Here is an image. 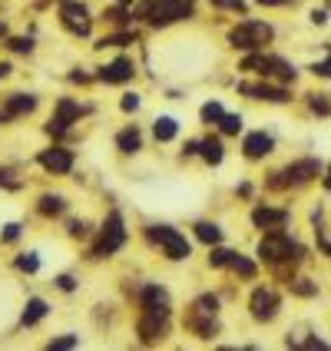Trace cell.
<instances>
[{
  "label": "cell",
  "instance_id": "40",
  "mask_svg": "<svg viewBox=\"0 0 331 351\" xmlns=\"http://www.w3.org/2000/svg\"><path fill=\"white\" fill-rule=\"evenodd\" d=\"M258 7H292L295 0H255Z\"/></svg>",
  "mask_w": 331,
  "mask_h": 351
},
{
  "label": "cell",
  "instance_id": "6",
  "mask_svg": "<svg viewBox=\"0 0 331 351\" xmlns=\"http://www.w3.org/2000/svg\"><path fill=\"white\" fill-rule=\"evenodd\" d=\"M57 20H60V27H63L66 34H73V37H90L93 20L97 17H93V10H90L86 0H60Z\"/></svg>",
  "mask_w": 331,
  "mask_h": 351
},
{
  "label": "cell",
  "instance_id": "16",
  "mask_svg": "<svg viewBox=\"0 0 331 351\" xmlns=\"http://www.w3.org/2000/svg\"><path fill=\"white\" fill-rule=\"evenodd\" d=\"M272 149H275V139L269 136L265 130L249 133V136L242 139V156H245V159H265Z\"/></svg>",
  "mask_w": 331,
  "mask_h": 351
},
{
  "label": "cell",
  "instance_id": "35",
  "mask_svg": "<svg viewBox=\"0 0 331 351\" xmlns=\"http://www.w3.org/2000/svg\"><path fill=\"white\" fill-rule=\"evenodd\" d=\"M225 262H229V249H212L209 265H212V269H225Z\"/></svg>",
  "mask_w": 331,
  "mask_h": 351
},
{
  "label": "cell",
  "instance_id": "3",
  "mask_svg": "<svg viewBox=\"0 0 331 351\" xmlns=\"http://www.w3.org/2000/svg\"><path fill=\"white\" fill-rule=\"evenodd\" d=\"M275 37V27L265 23V20H238L232 30H229V47L232 50H242V53H255V50H265Z\"/></svg>",
  "mask_w": 331,
  "mask_h": 351
},
{
  "label": "cell",
  "instance_id": "45",
  "mask_svg": "<svg viewBox=\"0 0 331 351\" xmlns=\"http://www.w3.org/2000/svg\"><path fill=\"white\" fill-rule=\"evenodd\" d=\"M328 3H331V0H328Z\"/></svg>",
  "mask_w": 331,
  "mask_h": 351
},
{
  "label": "cell",
  "instance_id": "42",
  "mask_svg": "<svg viewBox=\"0 0 331 351\" xmlns=\"http://www.w3.org/2000/svg\"><path fill=\"white\" fill-rule=\"evenodd\" d=\"M321 186H325V189L331 193V166H328V173H325V179H321Z\"/></svg>",
  "mask_w": 331,
  "mask_h": 351
},
{
  "label": "cell",
  "instance_id": "7",
  "mask_svg": "<svg viewBox=\"0 0 331 351\" xmlns=\"http://www.w3.org/2000/svg\"><path fill=\"white\" fill-rule=\"evenodd\" d=\"M146 235H149V242L159 245V249L166 252V258H173V262H182V258H189V255H193L189 239L179 232V229H173V226H149Z\"/></svg>",
  "mask_w": 331,
  "mask_h": 351
},
{
  "label": "cell",
  "instance_id": "9",
  "mask_svg": "<svg viewBox=\"0 0 331 351\" xmlns=\"http://www.w3.org/2000/svg\"><path fill=\"white\" fill-rule=\"evenodd\" d=\"M79 117H83V106H79L77 99H70V97L57 99L53 117H50V123H47V133H50V136H63L73 123H79Z\"/></svg>",
  "mask_w": 331,
  "mask_h": 351
},
{
  "label": "cell",
  "instance_id": "11",
  "mask_svg": "<svg viewBox=\"0 0 331 351\" xmlns=\"http://www.w3.org/2000/svg\"><path fill=\"white\" fill-rule=\"evenodd\" d=\"M136 332L143 338V345H156L166 338L169 332V315H156V312H143L136 322Z\"/></svg>",
  "mask_w": 331,
  "mask_h": 351
},
{
  "label": "cell",
  "instance_id": "37",
  "mask_svg": "<svg viewBox=\"0 0 331 351\" xmlns=\"http://www.w3.org/2000/svg\"><path fill=\"white\" fill-rule=\"evenodd\" d=\"M10 169H0V186H7V189H20V179H10Z\"/></svg>",
  "mask_w": 331,
  "mask_h": 351
},
{
  "label": "cell",
  "instance_id": "24",
  "mask_svg": "<svg viewBox=\"0 0 331 351\" xmlns=\"http://www.w3.org/2000/svg\"><path fill=\"white\" fill-rule=\"evenodd\" d=\"M225 269H232V272H238L242 278H255V262H249L245 255H238V252H229V262H225Z\"/></svg>",
  "mask_w": 331,
  "mask_h": 351
},
{
  "label": "cell",
  "instance_id": "20",
  "mask_svg": "<svg viewBox=\"0 0 331 351\" xmlns=\"http://www.w3.org/2000/svg\"><path fill=\"white\" fill-rule=\"evenodd\" d=\"M199 156L206 159L209 166H219V162L225 159V146H222V139H219V136L199 139Z\"/></svg>",
  "mask_w": 331,
  "mask_h": 351
},
{
  "label": "cell",
  "instance_id": "29",
  "mask_svg": "<svg viewBox=\"0 0 331 351\" xmlns=\"http://www.w3.org/2000/svg\"><path fill=\"white\" fill-rule=\"evenodd\" d=\"M308 110L318 113V117H328L331 113V99L325 93H308Z\"/></svg>",
  "mask_w": 331,
  "mask_h": 351
},
{
  "label": "cell",
  "instance_id": "41",
  "mask_svg": "<svg viewBox=\"0 0 331 351\" xmlns=\"http://www.w3.org/2000/svg\"><path fill=\"white\" fill-rule=\"evenodd\" d=\"M312 23L325 27V23H328V10H312Z\"/></svg>",
  "mask_w": 331,
  "mask_h": 351
},
{
  "label": "cell",
  "instance_id": "22",
  "mask_svg": "<svg viewBox=\"0 0 331 351\" xmlns=\"http://www.w3.org/2000/svg\"><path fill=\"white\" fill-rule=\"evenodd\" d=\"M117 149H119V153H126V156L143 149V133H139V126H126V130L119 133V136H117Z\"/></svg>",
  "mask_w": 331,
  "mask_h": 351
},
{
  "label": "cell",
  "instance_id": "30",
  "mask_svg": "<svg viewBox=\"0 0 331 351\" xmlns=\"http://www.w3.org/2000/svg\"><path fill=\"white\" fill-rule=\"evenodd\" d=\"M219 130H222L225 136H238V133H242V117H235V113H225V117L219 119Z\"/></svg>",
  "mask_w": 331,
  "mask_h": 351
},
{
  "label": "cell",
  "instance_id": "36",
  "mask_svg": "<svg viewBox=\"0 0 331 351\" xmlns=\"http://www.w3.org/2000/svg\"><path fill=\"white\" fill-rule=\"evenodd\" d=\"M119 106H123L126 113H136V110H139V97H136V93H126V97H123V103H119Z\"/></svg>",
  "mask_w": 331,
  "mask_h": 351
},
{
  "label": "cell",
  "instance_id": "33",
  "mask_svg": "<svg viewBox=\"0 0 331 351\" xmlns=\"http://www.w3.org/2000/svg\"><path fill=\"white\" fill-rule=\"evenodd\" d=\"M17 269H20V272H37V269H40V258H37V252L20 255V258H17Z\"/></svg>",
  "mask_w": 331,
  "mask_h": 351
},
{
  "label": "cell",
  "instance_id": "1",
  "mask_svg": "<svg viewBox=\"0 0 331 351\" xmlns=\"http://www.w3.org/2000/svg\"><path fill=\"white\" fill-rule=\"evenodd\" d=\"M199 0H136L133 3V23H146L153 30H166L173 23L193 20Z\"/></svg>",
  "mask_w": 331,
  "mask_h": 351
},
{
  "label": "cell",
  "instance_id": "15",
  "mask_svg": "<svg viewBox=\"0 0 331 351\" xmlns=\"http://www.w3.org/2000/svg\"><path fill=\"white\" fill-rule=\"evenodd\" d=\"M139 308H143V312L169 315V292H166L162 285H143V289H139Z\"/></svg>",
  "mask_w": 331,
  "mask_h": 351
},
{
  "label": "cell",
  "instance_id": "4",
  "mask_svg": "<svg viewBox=\"0 0 331 351\" xmlns=\"http://www.w3.org/2000/svg\"><path fill=\"white\" fill-rule=\"evenodd\" d=\"M318 176H321V162H318V159H295L282 173H272V179H269L265 186H269L272 193H282V189H292V186H308Z\"/></svg>",
  "mask_w": 331,
  "mask_h": 351
},
{
  "label": "cell",
  "instance_id": "26",
  "mask_svg": "<svg viewBox=\"0 0 331 351\" xmlns=\"http://www.w3.org/2000/svg\"><path fill=\"white\" fill-rule=\"evenodd\" d=\"M37 209H40V215H60L63 209H66V199L63 195H40V202H37Z\"/></svg>",
  "mask_w": 331,
  "mask_h": 351
},
{
  "label": "cell",
  "instance_id": "27",
  "mask_svg": "<svg viewBox=\"0 0 331 351\" xmlns=\"http://www.w3.org/2000/svg\"><path fill=\"white\" fill-rule=\"evenodd\" d=\"M289 289H292V295H298V298H315V295H318V285H315L312 278H289Z\"/></svg>",
  "mask_w": 331,
  "mask_h": 351
},
{
  "label": "cell",
  "instance_id": "23",
  "mask_svg": "<svg viewBox=\"0 0 331 351\" xmlns=\"http://www.w3.org/2000/svg\"><path fill=\"white\" fill-rule=\"evenodd\" d=\"M175 133H179V123H175L173 117H159L156 123H153V136H156L159 143H169V139H175Z\"/></svg>",
  "mask_w": 331,
  "mask_h": 351
},
{
  "label": "cell",
  "instance_id": "21",
  "mask_svg": "<svg viewBox=\"0 0 331 351\" xmlns=\"http://www.w3.org/2000/svg\"><path fill=\"white\" fill-rule=\"evenodd\" d=\"M47 312H50V305H47L43 298H30V302L23 305V315H20V322H23L27 328H34L37 322H43V318H47Z\"/></svg>",
  "mask_w": 331,
  "mask_h": 351
},
{
  "label": "cell",
  "instance_id": "13",
  "mask_svg": "<svg viewBox=\"0 0 331 351\" xmlns=\"http://www.w3.org/2000/svg\"><path fill=\"white\" fill-rule=\"evenodd\" d=\"M37 162L47 169V173L53 176H66L73 169V153L70 149H63V146H50V149H43L37 156Z\"/></svg>",
  "mask_w": 331,
  "mask_h": 351
},
{
  "label": "cell",
  "instance_id": "25",
  "mask_svg": "<svg viewBox=\"0 0 331 351\" xmlns=\"http://www.w3.org/2000/svg\"><path fill=\"white\" fill-rule=\"evenodd\" d=\"M195 239L206 245H219L222 242V229L215 222H195Z\"/></svg>",
  "mask_w": 331,
  "mask_h": 351
},
{
  "label": "cell",
  "instance_id": "44",
  "mask_svg": "<svg viewBox=\"0 0 331 351\" xmlns=\"http://www.w3.org/2000/svg\"><path fill=\"white\" fill-rule=\"evenodd\" d=\"M117 3H126V7H133V3H136V0H117Z\"/></svg>",
  "mask_w": 331,
  "mask_h": 351
},
{
  "label": "cell",
  "instance_id": "14",
  "mask_svg": "<svg viewBox=\"0 0 331 351\" xmlns=\"http://www.w3.org/2000/svg\"><path fill=\"white\" fill-rule=\"evenodd\" d=\"M133 77H136V63L130 57H117L110 60L106 66H99V80L103 83H130Z\"/></svg>",
  "mask_w": 331,
  "mask_h": 351
},
{
  "label": "cell",
  "instance_id": "43",
  "mask_svg": "<svg viewBox=\"0 0 331 351\" xmlns=\"http://www.w3.org/2000/svg\"><path fill=\"white\" fill-rule=\"evenodd\" d=\"M10 77V63H0V80Z\"/></svg>",
  "mask_w": 331,
  "mask_h": 351
},
{
  "label": "cell",
  "instance_id": "12",
  "mask_svg": "<svg viewBox=\"0 0 331 351\" xmlns=\"http://www.w3.org/2000/svg\"><path fill=\"white\" fill-rule=\"evenodd\" d=\"M238 93L258 103H289L292 93L285 86H272V83H238Z\"/></svg>",
  "mask_w": 331,
  "mask_h": 351
},
{
  "label": "cell",
  "instance_id": "32",
  "mask_svg": "<svg viewBox=\"0 0 331 351\" xmlns=\"http://www.w3.org/2000/svg\"><path fill=\"white\" fill-rule=\"evenodd\" d=\"M7 50H14V53H34V40L30 37H7Z\"/></svg>",
  "mask_w": 331,
  "mask_h": 351
},
{
  "label": "cell",
  "instance_id": "28",
  "mask_svg": "<svg viewBox=\"0 0 331 351\" xmlns=\"http://www.w3.org/2000/svg\"><path fill=\"white\" fill-rule=\"evenodd\" d=\"M199 117L206 126H219V119L225 117V110H222V103H206L202 110H199Z\"/></svg>",
  "mask_w": 331,
  "mask_h": 351
},
{
  "label": "cell",
  "instance_id": "5",
  "mask_svg": "<svg viewBox=\"0 0 331 351\" xmlns=\"http://www.w3.org/2000/svg\"><path fill=\"white\" fill-rule=\"evenodd\" d=\"M238 70H245V73H258V77H278V80H295L298 77V70H295V63L282 57H272V53H262V50H255V53H245L242 63H238Z\"/></svg>",
  "mask_w": 331,
  "mask_h": 351
},
{
  "label": "cell",
  "instance_id": "46",
  "mask_svg": "<svg viewBox=\"0 0 331 351\" xmlns=\"http://www.w3.org/2000/svg\"><path fill=\"white\" fill-rule=\"evenodd\" d=\"M57 3H60V0H57Z\"/></svg>",
  "mask_w": 331,
  "mask_h": 351
},
{
  "label": "cell",
  "instance_id": "39",
  "mask_svg": "<svg viewBox=\"0 0 331 351\" xmlns=\"http://www.w3.org/2000/svg\"><path fill=\"white\" fill-rule=\"evenodd\" d=\"M0 239H3V242H14V239H20V226H17V222H10V226L3 229V235H0Z\"/></svg>",
  "mask_w": 331,
  "mask_h": 351
},
{
  "label": "cell",
  "instance_id": "31",
  "mask_svg": "<svg viewBox=\"0 0 331 351\" xmlns=\"http://www.w3.org/2000/svg\"><path fill=\"white\" fill-rule=\"evenodd\" d=\"M308 70H312L315 77H325V80H331V43L328 47H325V60H315L312 66H308Z\"/></svg>",
  "mask_w": 331,
  "mask_h": 351
},
{
  "label": "cell",
  "instance_id": "38",
  "mask_svg": "<svg viewBox=\"0 0 331 351\" xmlns=\"http://www.w3.org/2000/svg\"><path fill=\"white\" fill-rule=\"evenodd\" d=\"M57 289H60V292H73V289H77L73 275H60V278H57Z\"/></svg>",
  "mask_w": 331,
  "mask_h": 351
},
{
  "label": "cell",
  "instance_id": "10",
  "mask_svg": "<svg viewBox=\"0 0 331 351\" xmlns=\"http://www.w3.org/2000/svg\"><path fill=\"white\" fill-rule=\"evenodd\" d=\"M278 308H282V298L269 285H258L252 292V298H249V315H252L255 322H272L275 315H278Z\"/></svg>",
  "mask_w": 331,
  "mask_h": 351
},
{
  "label": "cell",
  "instance_id": "18",
  "mask_svg": "<svg viewBox=\"0 0 331 351\" xmlns=\"http://www.w3.org/2000/svg\"><path fill=\"white\" fill-rule=\"evenodd\" d=\"M103 23H110V27H117V30H126V27H133V7H126V3H110V7H103V14H99Z\"/></svg>",
  "mask_w": 331,
  "mask_h": 351
},
{
  "label": "cell",
  "instance_id": "2",
  "mask_svg": "<svg viewBox=\"0 0 331 351\" xmlns=\"http://www.w3.org/2000/svg\"><path fill=\"white\" fill-rule=\"evenodd\" d=\"M302 255H305L302 252V245H298L282 226H278V229H269L265 239L258 242V258H262L265 265H272V269L295 265V262H302Z\"/></svg>",
  "mask_w": 331,
  "mask_h": 351
},
{
  "label": "cell",
  "instance_id": "17",
  "mask_svg": "<svg viewBox=\"0 0 331 351\" xmlns=\"http://www.w3.org/2000/svg\"><path fill=\"white\" fill-rule=\"evenodd\" d=\"M289 222V209H272V206H258L252 209V226L255 229H278Z\"/></svg>",
  "mask_w": 331,
  "mask_h": 351
},
{
  "label": "cell",
  "instance_id": "34",
  "mask_svg": "<svg viewBox=\"0 0 331 351\" xmlns=\"http://www.w3.org/2000/svg\"><path fill=\"white\" fill-rule=\"evenodd\" d=\"M73 345H79L77 335H63V338H50L47 348H73Z\"/></svg>",
  "mask_w": 331,
  "mask_h": 351
},
{
  "label": "cell",
  "instance_id": "8",
  "mask_svg": "<svg viewBox=\"0 0 331 351\" xmlns=\"http://www.w3.org/2000/svg\"><path fill=\"white\" fill-rule=\"evenodd\" d=\"M123 245H126V222H123L119 213H110L106 222H103V229H99V235H97L93 255H97V258H106V255L119 252Z\"/></svg>",
  "mask_w": 331,
  "mask_h": 351
},
{
  "label": "cell",
  "instance_id": "19",
  "mask_svg": "<svg viewBox=\"0 0 331 351\" xmlns=\"http://www.w3.org/2000/svg\"><path fill=\"white\" fill-rule=\"evenodd\" d=\"M3 106H7L10 119H17V117H27V113L37 110V97H34V93H10V97H3Z\"/></svg>",
  "mask_w": 331,
  "mask_h": 351
}]
</instances>
